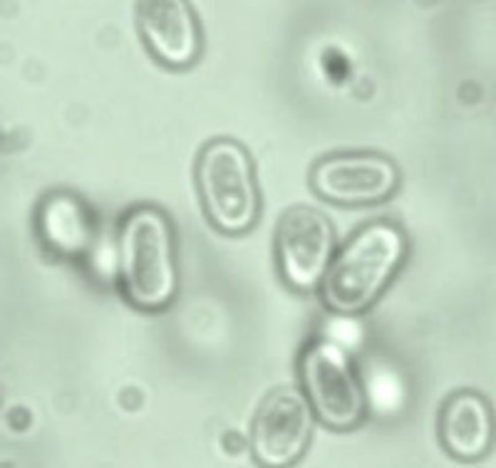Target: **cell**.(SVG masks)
I'll list each match as a JSON object with an SVG mask.
<instances>
[{
    "label": "cell",
    "mask_w": 496,
    "mask_h": 468,
    "mask_svg": "<svg viewBox=\"0 0 496 468\" xmlns=\"http://www.w3.org/2000/svg\"><path fill=\"white\" fill-rule=\"evenodd\" d=\"M136 27L144 46L162 65L183 69L202 49L198 17L186 1H142L136 7Z\"/></svg>",
    "instance_id": "ba28073f"
},
{
    "label": "cell",
    "mask_w": 496,
    "mask_h": 468,
    "mask_svg": "<svg viewBox=\"0 0 496 468\" xmlns=\"http://www.w3.org/2000/svg\"><path fill=\"white\" fill-rule=\"evenodd\" d=\"M195 180L204 211L219 231L237 235L250 230L260 212L252 159L237 141L220 137L201 149Z\"/></svg>",
    "instance_id": "3957f363"
},
{
    "label": "cell",
    "mask_w": 496,
    "mask_h": 468,
    "mask_svg": "<svg viewBox=\"0 0 496 468\" xmlns=\"http://www.w3.org/2000/svg\"><path fill=\"white\" fill-rule=\"evenodd\" d=\"M274 242L284 282L298 292L318 289L337 250L330 219L313 206H292L279 218Z\"/></svg>",
    "instance_id": "8992f818"
},
{
    "label": "cell",
    "mask_w": 496,
    "mask_h": 468,
    "mask_svg": "<svg viewBox=\"0 0 496 468\" xmlns=\"http://www.w3.org/2000/svg\"><path fill=\"white\" fill-rule=\"evenodd\" d=\"M400 174L388 157L370 151L335 153L318 160L310 185L322 199L344 206L380 203L397 189Z\"/></svg>",
    "instance_id": "52a82bcc"
},
{
    "label": "cell",
    "mask_w": 496,
    "mask_h": 468,
    "mask_svg": "<svg viewBox=\"0 0 496 468\" xmlns=\"http://www.w3.org/2000/svg\"><path fill=\"white\" fill-rule=\"evenodd\" d=\"M299 387L317 422L336 432L358 427L368 410V397L353 359L339 342L327 337L308 341L297 364Z\"/></svg>",
    "instance_id": "277c9868"
},
{
    "label": "cell",
    "mask_w": 496,
    "mask_h": 468,
    "mask_svg": "<svg viewBox=\"0 0 496 468\" xmlns=\"http://www.w3.org/2000/svg\"><path fill=\"white\" fill-rule=\"evenodd\" d=\"M436 433L446 455L459 462H476L490 451L494 439L491 403L481 393L469 388L451 393L437 415Z\"/></svg>",
    "instance_id": "9c48e42d"
},
{
    "label": "cell",
    "mask_w": 496,
    "mask_h": 468,
    "mask_svg": "<svg viewBox=\"0 0 496 468\" xmlns=\"http://www.w3.org/2000/svg\"><path fill=\"white\" fill-rule=\"evenodd\" d=\"M407 249L403 230L376 219L357 229L336 250L318 288L328 310L355 316L381 296L400 267Z\"/></svg>",
    "instance_id": "6da1fadb"
},
{
    "label": "cell",
    "mask_w": 496,
    "mask_h": 468,
    "mask_svg": "<svg viewBox=\"0 0 496 468\" xmlns=\"http://www.w3.org/2000/svg\"><path fill=\"white\" fill-rule=\"evenodd\" d=\"M118 265L128 300L143 311L167 306L178 288L173 228L158 208L143 206L123 221L118 239Z\"/></svg>",
    "instance_id": "7a4b0ae2"
},
{
    "label": "cell",
    "mask_w": 496,
    "mask_h": 468,
    "mask_svg": "<svg viewBox=\"0 0 496 468\" xmlns=\"http://www.w3.org/2000/svg\"><path fill=\"white\" fill-rule=\"evenodd\" d=\"M42 234L49 245L63 254L83 250L90 239V222L81 202L66 193L50 196L41 210Z\"/></svg>",
    "instance_id": "30bf717a"
},
{
    "label": "cell",
    "mask_w": 496,
    "mask_h": 468,
    "mask_svg": "<svg viewBox=\"0 0 496 468\" xmlns=\"http://www.w3.org/2000/svg\"><path fill=\"white\" fill-rule=\"evenodd\" d=\"M317 420L298 386L284 385L268 392L259 403L250 427L254 460L266 467H286L307 451Z\"/></svg>",
    "instance_id": "5b68a950"
}]
</instances>
